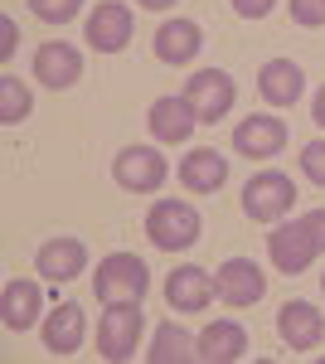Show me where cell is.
Wrapping results in <instances>:
<instances>
[{"mask_svg":"<svg viewBox=\"0 0 325 364\" xmlns=\"http://www.w3.org/2000/svg\"><path fill=\"white\" fill-rule=\"evenodd\" d=\"M321 252H325V209H311V214H301L292 224H277L267 233L272 267L287 272V277H301Z\"/></svg>","mask_w":325,"mask_h":364,"instance_id":"6da1fadb","label":"cell"},{"mask_svg":"<svg viewBox=\"0 0 325 364\" xmlns=\"http://www.w3.org/2000/svg\"><path fill=\"white\" fill-rule=\"evenodd\" d=\"M146 233H151V243L161 252H185V248L199 243L204 219H199V209L185 204V199H161V204H151V214H146Z\"/></svg>","mask_w":325,"mask_h":364,"instance_id":"7a4b0ae2","label":"cell"},{"mask_svg":"<svg viewBox=\"0 0 325 364\" xmlns=\"http://www.w3.org/2000/svg\"><path fill=\"white\" fill-rule=\"evenodd\" d=\"M146 287H151V272H146V262L136 252H107L97 262V277H92V291H97L102 306H112V301H141Z\"/></svg>","mask_w":325,"mask_h":364,"instance_id":"3957f363","label":"cell"},{"mask_svg":"<svg viewBox=\"0 0 325 364\" xmlns=\"http://www.w3.org/2000/svg\"><path fill=\"white\" fill-rule=\"evenodd\" d=\"M292 204H297V185H292V175H282V170H262V175H252L243 185V214L252 224H277V219H287Z\"/></svg>","mask_w":325,"mask_h":364,"instance_id":"277c9868","label":"cell"},{"mask_svg":"<svg viewBox=\"0 0 325 364\" xmlns=\"http://www.w3.org/2000/svg\"><path fill=\"white\" fill-rule=\"evenodd\" d=\"M141 326H146L141 301H112L102 311V321H97V350L107 360H132L136 340H141Z\"/></svg>","mask_w":325,"mask_h":364,"instance_id":"5b68a950","label":"cell"},{"mask_svg":"<svg viewBox=\"0 0 325 364\" xmlns=\"http://www.w3.org/2000/svg\"><path fill=\"white\" fill-rule=\"evenodd\" d=\"M185 97H190V107H194V117H199V127H214L218 117L233 112L238 87H233V78H228L223 68H199L190 83H185Z\"/></svg>","mask_w":325,"mask_h":364,"instance_id":"8992f818","label":"cell"},{"mask_svg":"<svg viewBox=\"0 0 325 364\" xmlns=\"http://www.w3.org/2000/svg\"><path fill=\"white\" fill-rule=\"evenodd\" d=\"M112 175H117V185L122 190H132V195H151V190H161L170 166H165V156L156 146H127L117 161H112Z\"/></svg>","mask_w":325,"mask_h":364,"instance_id":"52a82bcc","label":"cell"},{"mask_svg":"<svg viewBox=\"0 0 325 364\" xmlns=\"http://www.w3.org/2000/svg\"><path fill=\"white\" fill-rule=\"evenodd\" d=\"M214 282H218V301H228V306H252V301L267 296V272L252 257H228L214 272Z\"/></svg>","mask_w":325,"mask_h":364,"instance_id":"ba28073f","label":"cell"},{"mask_svg":"<svg viewBox=\"0 0 325 364\" xmlns=\"http://www.w3.org/2000/svg\"><path fill=\"white\" fill-rule=\"evenodd\" d=\"M146 127H151V136L165 141V146H180V141H190V132L199 127V117H194L190 97L180 92H170V97H156L151 102V112H146Z\"/></svg>","mask_w":325,"mask_h":364,"instance_id":"9c48e42d","label":"cell"},{"mask_svg":"<svg viewBox=\"0 0 325 364\" xmlns=\"http://www.w3.org/2000/svg\"><path fill=\"white\" fill-rule=\"evenodd\" d=\"M132 39V10L122 0H102L92 15H87V44L97 54H122Z\"/></svg>","mask_w":325,"mask_h":364,"instance_id":"30bf717a","label":"cell"},{"mask_svg":"<svg viewBox=\"0 0 325 364\" xmlns=\"http://www.w3.org/2000/svg\"><path fill=\"white\" fill-rule=\"evenodd\" d=\"M277 336L287 340V350H316L325 340V316L311 301H287L277 311Z\"/></svg>","mask_w":325,"mask_h":364,"instance_id":"8fae6325","label":"cell"},{"mask_svg":"<svg viewBox=\"0 0 325 364\" xmlns=\"http://www.w3.org/2000/svg\"><path fill=\"white\" fill-rule=\"evenodd\" d=\"M34 78L44 87H73L82 78V54L73 44H63V39L39 44V54H34Z\"/></svg>","mask_w":325,"mask_h":364,"instance_id":"7c38bea8","label":"cell"},{"mask_svg":"<svg viewBox=\"0 0 325 364\" xmlns=\"http://www.w3.org/2000/svg\"><path fill=\"white\" fill-rule=\"evenodd\" d=\"M233 146H238V156L267 161L287 146V127H282V117H243L233 127Z\"/></svg>","mask_w":325,"mask_h":364,"instance_id":"4fadbf2b","label":"cell"},{"mask_svg":"<svg viewBox=\"0 0 325 364\" xmlns=\"http://www.w3.org/2000/svg\"><path fill=\"white\" fill-rule=\"evenodd\" d=\"M218 296V282L204 272V267H175L170 282H165V301L170 311H204Z\"/></svg>","mask_w":325,"mask_h":364,"instance_id":"5bb4252c","label":"cell"},{"mask_svg":"<svg viewBox=\"0 0 325 364\" xmlns=\"http://www.w3.org/2000/svg\"><path fill=\"white\" fill-rule=\"evenodd\" d=\"M82 336H87V321H82V306L73 301H63V306L49 311V321H44V350L58 355V360H68V355H78Z\"/></svg>","mask_w":325,"mask_h":364,"instance_id":"9a60e30c","label":"cell"},{"mask_svg":"<svg viewBox=\"0 0 325 364\" xmlns=\"http://www.w3.org/2000/svg\"><path fill=\"white\" fill-rule=\"evenodd\" d=\"M34 267L49 282H73L78 272H87V248H82V238H49L34 257Z\"/></svg>","mask_w":325,"mask_h":364,"instance_id":"2e32d148","label":"cell"},{"mask_svg":"<svg viewBox=\"0 0 325 364\" xmlns=\"http://www.w3.org/2000/svg\"><path fill=\"white\" fill-rule=\"evenodd\" d=\"M223 180H228V156H218L214 146H199L180 161V185L194 195H214Z\"/></svg>","mask_w":325,"mask_h":364,"instance_id":"e0dca14e","label":"cell"},{"mask_svg":"<svg viewBox=\"0 0 325 364\" xmlns=\"http://www.w3.org/2000/svg\"><path fill=\"white\" fill-rule=\"evenodd\" d=\"M39 311H44V291H39V282H5V296H0V321H5V331H29L34 321H39Z\"/></svg>","mask_w":325,"mask_h":364,"instance_id":"ac0fdd59","label":"cell"},{"mask_svg":"<svg viewBox=\"0 0 325 364\" xmlns=\"http://www.w3.org/2000/svg\"><path fill=\"white\" fill-rule=\"evenodd\" d=\"M194 350H199L204 364H233V360H243V350H247V331L238 321H214L194 340Z\"/></svg>","mask_w":325,"mask_h":364,"instance_id":"d6986e66","label":"cell"},{"mask_svg":"<svg viewBox=\"0 0 325 364\" xmlns=\"http://www.w3.org/2000/svg\"><path fill=\"white\" fill-rule=\"evenodd\" d=\"M301 87H306V78H301V68L292 58H267L262 73H257V92L267 97L272 107H292L301 97Z\"/></svg>","mask_w":325,"mask_h":364,"instance_id":"ffe728a7","label":"cell"},{"mask_svg":"<svg viewBox=\"0 0 325 364\" xmlns=\"http://www.w3.org/2000/svg\"><path fill=\"white\" fill-rule=\"evenodd\" d=\"M199 49H204V34L194 20H165L156 29V58L161 63H190Z\"/></svg>","mask_w":325,"mask_h":364,"instance_id":"44dd1931","label":"cell"},{"mask_svg":"<svg viewBox=\"0 0 325 364\" xmlns=\"http://www.w3.org/2000/svg\"><path fill=\"white\" fill-rule=\"evenodd\" d=\"M146 360L151 364H190V360H199V350H194L190 331H180L175 321H165L161 331H156V340H151V350H146Z\"/></svg>","mask_w":325,"mask_h":364,"instance_id":"7402d4cb","label":"cell"},{"mask_svg":"<svg viewBox=\"0 0 325 364\" xmlns=\"http://www.w3.org/2000/svg\"><path fill=\"white\" fill-rule=\"evenodd\" d=\"M29 107H34L29 87L5 73V78H0V122H5V127H20V122L29 117Z\"/></svg>","mask_w":325,"mask_h":364,"instance_id":"603a6c76","label":"cell"},{"mask_svg":"<svg viewBox=\"0 0 325 364\" xmlns=\"http://www.w3.org/2000/svg\"><path fill=\"white\" fill-rule=\"evenodd\" d=\"M29 5H34V15H39L44 25H68L82 10V0H29Z\"/></svg>","mask_w":325,"mask_h":364,"instance_id":"cb8c5ba5","label":"cell"},{"mask_svg":"<svg viewBox=\"0 0 325 364\" xmlns=\"http://www.w3.org/2000/svg\"><path fill=\"white\" fill-rule=\"evenodd\" d=\"M301 170H306V180L325 185V141H306L301 146Z\"/></svg>","mask_w":325,"mask_h":364,"instance_id":"d4e9b609","label":"cell"},{"mask_svg":"<svg viewBox=\"0 0 325 364\" xmlns=\"http://www.w3.org/2000/svg\"><path fill=\"white\" fill-rule=\"evenodd\" d=\"M292 20L301 29H321L325 25V0H292Z\"/></svg>","mask_w":325,"mask_h":364,"instance_id":"484cf974","label":"cell"},{"mask_svg":"<svg viewBox=\"0 0 325 364\" xmlns=\"http://www.w3.org/2000/svg\"><path fill=\"white\" fill-rule=\"evenodd\" d=\"M272 5H277V0H233V10H238L243 20H267Z\"/></svg>","mask_w":325,"mask_h":364,"instance_id":"4316f807","label":"cell"},{"mask_svg":"<svg viewBox=\"0 0 325 364\" xmlns=\"http://www.w3.org/2000/svg\"><path fill=\"white\" fill-rule=\"evenodd\" d=\"M15 34H20V29H15V20L5 15V20H0V58L15 54Z\"/></svg>","mask_w":325,"mask_h":364,"instance_id":"83f0119b","label":"cell"},{"mask_svg":"<svg viewBox=\"0 0 325 364\" xmlns=\"http://www.w3.org/2000/svg\"><path fill=\"white\" fill-rule=\"evenodd\" d=\"M311 117H316V127H325V87L316 92V107H311Z\"/></svg>","mask_w":325,"mask_h":364,"instance_id":"f1b7e54d","label":"cell"},{"mask_svg":"<svg viewBox=\"0 0 325 364\" xmlns=\"http://www.w3.org/2000/svg\"><path fill=\"white\" fill-rule=\"evenodd\" d=\"M146 10H165V5H175V0H141Z\"/></svg>","mask_w":325,"mask_h":364,"instance_id":"f546056e","label":"cell"},{"mask_svg":"<svg viewBox=\"0 0 325 364\" xmlns=\"http://www.w3.org/2000/svg\"><path fill=\"white\" fill-rule=\"evenodd\" d=\"M321 291H325V277H321Z\"/></svg>","mask_w":325,"mask_h":364,"instance_id":"4dcf8cb0","label":"cell"}]
</instances>
